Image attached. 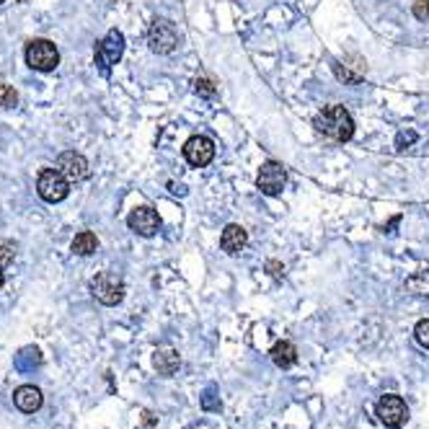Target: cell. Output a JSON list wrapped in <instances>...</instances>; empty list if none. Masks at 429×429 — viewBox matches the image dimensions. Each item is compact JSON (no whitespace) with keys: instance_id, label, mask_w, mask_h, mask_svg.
Here are the masks:
<instances>
[{"instance_id":"obj_4","label":"cell","mask_w":429,"mask_h":429,"mask_svg":"<svg viewBox=\"0 0 429 429\" xmlns=\"http://www.w3.org/2000/svg\"><path fill=\"white\" fill-rule=\"evenodd\" d=\"M26 65L37 73H52L60 65V52L55 42L49 39H31L26 44Z\"/></svg>"},{"instance_id":"obj_15","label":"cell","mask_w":429,"mask_h":429,"mask_svg":"<svg viewBox=\"0 0 429 429\" xmlns=\"http://www.w3.org/2000/svg\"><path fill=\"white\" fill-rule=\"evenodd\" d=\"M334 75L342 80V83H349V86H357L362 80V75H365V70H367V65H365V60H354V65H347V60H334Z\"/></svg>"},{"instance_id":"obj_3","label":"cell","mask_w":429,"mask_h":429,"mask_svg":"<svg viewBox=\"0 0 429 429\" xmlns=\"http://www.w3.org/2000/svg\"><path fill=\"white\" fill-rule=\"evenodd\" d=\"M375 417L381 421L383 427L388 429H401L406 421H409V406L406 401L396 396V393H385L381 396V401L375 403Z\"/></svg>"},{"instance_id":"obj_12","label":"cell","mask_w":429,"mask_h":429,"mask_svg":"<svg viewBox=\"0 0 429 429\" xmlns=\"http://www.w3.org/2000/svg\"><path fill=\"white\" fill-rule=\"evenodd\" d=\"M13 403L24 414H34V411L42 409L44 396H42V390L37 385H19V388L13 390Z\"/></svg>"},{"instance_id":"obj_9","label":"cell","mask_w":429,"mask_h":429,"mask_svg":"<svg viewBox=\"0 0 429 429\" xmlns=\"http://www.w3.org/2000/svg\"><path fill=\"white\" fill-rule=\"evenodd\" d=\"M57 171L68 179L70 184H78V181L88 179V174H91L86 156H83V153H75V150H65V153H60Z\"/></svg>"},{"instance_id":"obj_27","label":"cell","mask_w":429,"mask_h":429,"mask_svg":"<svg viewBox=\"0 0 429 429\" xmlns=\"http://www.w3.org/2000/svg\"><path fill=\"white\" fill-rule=\"evenodd\" d=\"M156 414H150V411H145V414H143V427H153V424H156Z\"/></svg>"},{"instance_id":"obj_20","label":"cell","mask_w":429,"mask_h":429,"mask_svg":"<svg viewBox=\"0 0 429 429\" xmlns=\"http://www.w3.org/2000/svg\"><path fill=\"white\" fill-rule=\"evenodd\" d=\"M13 262H16V244L0 241V266L6 269V266H10Z\"/></svg>"},{"instance_id":"obj_8","label":"cell","mask_w":429,"mask_h":429,"mask_svg":"<svg viewBox=\"0 0 429 429\" xmlns=\"http://www.w3.org/2000/svg\"><path fill=\"white\" fill-rule=\"evenodd\" d=\"M184 158H186V163H189V166H194V168L210 166V163H212V158H214L212 140L205 137V135L189 137V140H186V145H184Z\"/></svg>"},{"instance_id":"obj_21","label":"cell","mask_w":429,"mask_h":429,"mask_svg":"<svg viewBox=\"0 0 429 429\" xmlns=\"http://www.w3.org/2000/svg\"><path fill=\"white\" fill-rule=\"evenodd\" d=\"M194 91L202 98H214L217 96V88H214V83L210 78H197L194 80Z\"/></svg>"},{"instance_id":"obj_29","label":"cell","mask_w":429,"mask_h":429,"mask_svg":"<svg viewBox=\"0 0 429 429\" xmlns=\"http://www.w3.org/2000/svg\"><path fill=\"white\" fill-rule=\"evenodd\" d=\"M3 3H6V0H0V6H3Z\"/></svg>"},{"instance_id":"obj_14","label":"cell","mask_w":429,"mask_h":429,"mask_svg":"<svg viewBox=\"0 0 429 429\" xmlns=\"http://www.w3.org/2000/svg\"><path fill=\"white\" fill-rule=\"evenodd\" d=\"M246 244H248V233L235 223L228 225L223 230V235H220V246H223L225 254H241L246 248Z\"/></svg>"},{"instance_id":"obj_10","label":"cell","mask_w":429,"mask_h":429,"mask_svg":"<svg viewBox=\"0 0 429 429\" xmlns=\"http://www.w3.org/2000/svg\"><path fill=\"white\" fill-rule=\"evenodd\" d=\"M256 184L262 189L264 194L269 197H277L282 194L284 184H287V174H284V168L280 163H274V161H266L262 168H259V176H256Z\"/></svg>"},{"instance_id":"obj_2","label":"cell","mask_w":429,"mask_h":429,"mask_svg":"<svg viewBox=\"0 0 429 429\" xmlns=\"http://www.w3.org/2000/svg\"><path fill=\"white\" fill-rule=\"evenodd\" d=\"M88 287H91V295L101 305H119L125 300V293H127L125 290V280L117 272H98Z\"/></svg>"},{"instance_id":"obj_28","label":"cell","mask_w":429,"mask_h":429,"mask_svg":"<svg viewBox=\"0 0 429 429\" xmlns=\"http://www.w3.org/2000/svg\"><path fill=\"white\" fill-rule=\"evenodd\" d=\"M3 282H6V269L0 266V287H3Z\"/></svg>"},{"instance_id":"obj_25","label":"cell","mask_w":429,"mask_h":429,"mask_svg":"<svg viewBox=\"0 0 429 429\" xmlns=\"http://www.w3.org/2000/svg\"><path fill=\"white\" fill-rule=\"evenodd\" d=\"M414 16L419 21H424L429 16V0H417L414 3Z\"/></svg>"},{"instance_id":"obj_6","label":"cell","mask_w":429,"mask_h":429,"mask_svg":"<svg viewBox=\"0 0 429 429\" xmlns=\"http://www.w3.org/2000/svg\"><path fill=\"white\" fill-rule=\"evenodd\" d=\"M122 55H125V34L119 29H111L104 39L98 42V47H96L98 70H101L104 75H109L111 65H117L119 60H122Z\"/></svg>"},{"instance_id":"obj_22","label":"cell","mask_w":429,"mask_h":429,"mask_svg":"<svg viewBox=\"0 0 429 429\" xmlns=\"http://www.w3.org/2000/svg\"><path fill=\"white\" fill-rule=\"evenodd\" d=\"M414 339H417L424 349H429V318H421V321L414 326Z\"/></svg>"},{"instance_id":"obj_24","label":"cell","mask_w":429,"mask_h":429,"mask_svg":"<svg viewBox=\"0 0 429 429\" xmlns=\"http://www.w3.org/2000/svg\"><path fill=\"white\" fill-rule=\"evenodd\" d=\"M414 140H417V132H414V129H409V132H401V135L396 137V150H406Z\"/></svg>"},{"instance_id":"obj_17","label":"cell","mask_w":429,"mask_h":429,"mask_svg":"<svg viewBox=\"0 0 429 429\" xmlns=\"http://www.w3.org/2000/svg\"><path fill=\"white\" fill-rule=\"evenodd\" d=\"M73 254H78V256H91V254H96L98 251V238L96 233H91V230H80L75 238H73Z\"/></svg>"},{"instance_id":"obj_26","label":"cell","mask_w":429,"mask_h":429,"mask_svg":"<svg viewBox=\"0 0 429 429\" xmlns=\"http://www.w3.org/2000/svg\"><path fill=\"white\" fill-rule=\"evenodd\" d=\"M266 269H269V274H272L274 280H282V277H284V266H282V264L269 262V264H266Z\"/></svg>"},{"instance_id":"obj_13","label":"cell","mask_w":429,"mask_h":429,"mask_svg":"<svg viewBox=\"0 0 429 429\" xmlns=\"http://www.w3.org/2000/svg\"><path fill=\"white\" fill-rule=\"evenodd\" d=\"M153 367L161 378H171L179 367H181V357H179V352L171 349V347H163V349H156L153 354Z\"/></svg>"},{"instance_id":"obj_5","label":"cell","mask_w":429,"mask_h":429,"mask_svg":"<svg viewBox=\"0 0 429 429\" xmlns=\"http://www.w3.org/2000/svg\"><path fill=\"white\" fill-rule=\"evenodd\" d=\"M37 194H39L44 202H49V205L62 202V199L70 194V181L60 174L57 168H44V171H39V176H37Z\"/></svg>"},{"instance_id":"obj_18","label":"cell","mask_w":429,"mask_h":429,"mask_svg":"<svg viewBox=\"0 0 429 429\" xmlns=\"http://www.w3.org/2000/svg\"><path fill=\"white\" fill-rule=\"evenodd\" d=\"M42 365V352L37 347H24V349L16 354V367L24 372L34 370V367H39Z\"/></svg>"},{"instance_id":"obj_19","label":"cell","mask_w":429,"mask_h":429,"mask_svg":"<svg viewBox=\"0 0 429 429\" xmlns=\"http://www.w3.org/2000/svg\"><path fill=\"white\" fill-rule=\"evenodd\" d=\"M19 104V93H16V88L10 86H0V109H13Z\"/></svg>"},{"instance_id":"obj_1","label":"cell","mask_w":429,"mask_h":429,"mask_svg":"<svg viewBox=\"0 0 429 429\" xmlns=\"http://www.w3.org/2000/svg\"><path fill=\"white\" fill-rule=\"evenodd\" d=\"M316 129L321 132L323 137L329 140H336V143H347L352 135H354V119L344 107L334 104V107H326L323 111L316 114Z\"/></svg>"},{"instance_id":"obj_16","label":"cell","mask_w":429,"mask_h":429,"mask_svg":"<svg viewBox=\"0 0 429 429\" xmlns=\"http://www.w3.org/2000/svg\"><path fill=\"white\" fill-rule=\"evenodd\" d=\"M269 354H272L274 365H277V367H282V370L293 367L295 362H298V349H295L293 342H277Z\"/></svg>"},{"instance_id":"obj_11","label":"cell","mask_w":429,"mask_h":429,"mask_svg":"<svg viewBox=\"0 0 429 429\" xmlns=\"http://www.w3.org/2000/svg\"><path fill=\"white\" fill-rule=\"evenodd\" d=\"M127 225H129V230H135L137 235L150 238V235L158 233L161 217H158V212L153 207H135V210L127 214Z\"/></svg>"},{"instance_id":"obj_23","label":"cell","mask_w":429,"mask_h":429,"mask_svg":"<svg viewBox=\"0 0 429 429\" xmlns=\"http://www.w3.org/2000/svg\"><path fill=\"white\" fill-rule=\"evenodd\" d=\"M202 409H205V411H220V409H223L220 399L214 396V388H207V393L202 396Z\"/></svg>"},{"instance_id":"obj_7","label":"cell","mask_w":429,"mask_h":429,"mask_svg":"<svg viewBox=\"0 0 429 429\" xmlns=\"http://www.w3.org/2000/svg\"><path fill=\"white\" fill-rule=\"evenodd\" d=\"M147 44L158 55H171L176 49V44H179L176 26L168 19H156L150 24V31H147Z\"/></svg>"}]
</instances>
